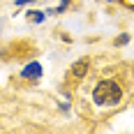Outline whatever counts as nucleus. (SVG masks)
Segmentation results:
<instances>
[{"label": "nucleus", "instance_id": "nucleus-1", "mask_svg": "<svg viewBox=\"0 0 134 134\" xmlns=\"http://www.w3.org/2000/svg\"><path fill=\"white\" fill-rule=\"evenodd\" d=\"M93 99L97 104H102V107L118 104L122 99V90H120V86L116 81H99L95 86V90H93Z\"/></svg>", "mask_w": 134, "mask_h": 134}, {"label": "nucleus", "instance_id": "nucleus-2", "mask_svg": "<svg viewBox=\"0 0 134 134\" xmlns=\"http://www.w3.org/2000/svg\"><path fill=\"white\" fill-rule=\"evenodd\" d=\"M86 69H88V60L83 58V60H79V63H76V67L72 69V76H74V79H81V76L86 74Z\"/></svg>", "mask_w": 134, "mask_h": 134}, {"label": "nucleus", "instance_id": "nucleus-3", "mask_svg": "<svg viewBox=\"0 0 134 134\" xmlns=\"http://www.w3.org/2000/svg\"><path fill=\"white\" fill-rule=\"evenodd\" d=\"M40 74H42V67L37 65V63H32L30 67L23 69V76H40Z\"/></svg>", "mask_w": 134, "mask_h": 134}, {"label": "nucleus", "instance_id": "nucleus-5", "mask_svg": "<svg viewBox=\"0 0 134 134\" xmlns=\"http://www.w3.org/2000/svg\"><path fill=\"white\" fill-rule=\"evenodd\" d=\"M113 2H118V0H113Z\"/></svg>", "mask_w": 134, "mask_h": 134}, {"label": "nucleus", "instance_id": "nucleus-4", "mask_svg": "<svg viewBox=\"0 0 134 134\" xmlns=\"http://www.w3.org/2000/svg\"><path fill=\"white\" fill-rule=\"evenodd\" d=\"M130 40V37H127V35H120V37H118V44H125V42Z\"/></svg>", "mask_w": 134, "mask_h": 134}]
</instances>
